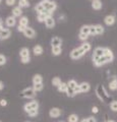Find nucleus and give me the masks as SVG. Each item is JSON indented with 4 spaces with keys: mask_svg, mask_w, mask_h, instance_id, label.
<instances>
[{
    "mask_svg": "<svg viewBox=\"0 0 117 122\" xmlns=\"http://www.w3.org/2000/svg\"><path fill=\"white\" fill-rule=\"evenodd\" d=\"M66 96L67 97H69V98H73L74 96H76V93H75V90H73V89H71V87H69L68 86V89H67V91H66Z\"/></svg>",
    "mask_w": 117,
    "mask_h": 122,
    "instance_id": "obj_31",
    "label": "nucleus"
},
{
    "mask_svg": "<svg viewBox=\"0 0 117 122\" xmlns=\"http://www.w3.org/2000/svg\"><path fill=\"white\" fill-rule=\"evenodd\" d=\"M16 0H5V3L7 6H13L14 4H15Z\"/></svg>",
    "mask_w": 117,
    "mask_h": 122,
    "instance_id": "obj_43",
    "label": "nucleus"
},
{
    "mask_svg": "<svg viewBox=\"0 0 117 122\" xmlns=\"http://www.w3.org/2000/svg\"><path fill=\"white\" fill-rule=\"evenodd\" d=\"M35 109H39V102L37 100H32L31 102H28L24 105V110L25 113L32 111V110H35Z\"/></svg>",
    "mask_w": 117,
    "mask_h": 122,
    "instance_id": "obj_5",
    "label": "nucleus"
},
{
    "mask_svg": "<svg viewBox=\"0 0 117 122\" xmlns=\"http://www.w3.org/2000/svg\"><path fill=\"white\" fill-rule=\"evenodd\" d=\"M33 85H37V83H42L43 82V76L41 74H35L32 78Z\"/></svg>",
    "mask_w": 117,
    "mask_h": 122,
    "instance_id": "obj_19",
    "label": "nucleus"
},
{
    "mask_svg": "<svg viewBox=\"0 0 117 122\" xmlns=\"http://www.w3.org/2000/svg\"><path fill=\"white\" fill-rule=\"evenodd\" d=\"M0 105H1L2 107L6 106V105H7V101H6V100H4V99H2V100L0 101Z\"/></svg>",
    "mask_w": 117,
    "mask_h": 122,
    "instance_id": "obj_46",
    "label": "nucleus"
},
{
    "mask_svg": "<svg viewBox=\"0 0 117 122\" xmlns=\"http://www.w3.org/2000/svg\"><path fill=\"white\" fill-rule=\"evenodd\" d=\"M2 25H3V20H1V18H0V29H2V28H3Z\"/></svg>",
    "mask_w": 117,
    "mask_h": 122,
    "instance_id": "obj_50",
    "label": "nucleus"
},
{
    "mask_svg": "<svg viewBox=\"0 0 117 122\" xmlns=\"http://www.w3.org/2000/svg\"><path fill=\"white\" fill-rule=\"evenodd\" d=\"M115 16L114 15H112V14H109L107 15V16H105L104 18V22H105V25H113L115 24Z\"/></svg>",
    "mask_w": 117,
    "mask_h": 122,
    "instance_id": "obj_15",
    "label": "nucleus"
},
{
    "mask_svg": "<svg viewBox=\"0 0 117 122\" xmlns=\"http://www.w3.org/2000/svg\"><path fill=\"white\" fill-rule=\"evenodd\" d=\"M5 25L8 26V28H12L16 25V20L15 17L12 16V15H10V16H7L6 20H5Z\"/></svg>",
    "mask_w": 117,
    "mask_h": 122,
    "instance_id": "obj_14",
    "label": "nucleus"
},
{
    "mask_svg": "<svg viewBox=\"0 0 117 122\" xmlns=\"http://www.w3.org/2000/svg\"><path fill=\"white\" fill-rule=\"evenodd\" d=\"M61 78L58 77V76H55V77H53V79H52V86H59L60 85H61Z\"/></svg>",
    "mask_w": 117,
    "mask_h": 122,
    "instance_id": "obj_29",
    "label": "nucleus"
},
{
    "mask_svg": "<svg viewBox=\"0 0 117 122\" xmlns=\"http://www.w3.org/2000/svg\"><path fill=\"white\" fill-rule=\"evenodd\" d=\"M51 13L50 12H48L47 10H44L43 12H41V13H38V15H37V20H38V21L39 22H45V20H47V17H49V16H51Z\"/></svg>",
    "mask_w": 117,
    "mask_h": 122,
    "instance_id": "obj_9",
    "label": "nucleus"
},
{
    "mask_svg": "<svg viewBox=\"0 0 117 122\" xmlns=\"http://www.w3.org/2000/svg\"><path fill=\"white\" fill-rule=\"evenodd\" d=\"M30 61H31V56H29V57H22V58H20V62L22 64H28V63H30Z\"/></svg>",
    "mask_w": 117,
    "mask_h": 122,
    "instance_id": "obj_41",
    "label": "nucleus"
},
{
    "mask_svg": "<svg viewBox=\"0 0 117 122\" xmlns=\"http://www.w3.org/2000/svg\"><path fill=\"white\" fill-rule=\"evenodd\" d=\"M67 89H68V86H67V82H61V85L59 86H57V90L59 93H66Z\"/></svg>",
    "mask_w": 117,
    "mask_h": 122,
    "instance_id": "obj_22",
    "label": "nucleus"
},
{
    "mask_svg": "<svg viewBox=\"0 0 117 122\" xmlns=\"http://www.w3.org/2000/svg\"><path fill=\"white\" fill-rule=\"evenodd\" d=\"M56 9H57V4H56V2L55 1H51V3L49 4V6L47 7L46 10L48 11V12H50L52 14Z\"/></svg>",
    "mask_w": 117,
    "mask_h": 122,
    "instance_id": "obj_20",
    "label": "nucleus"
},
{
    "mask_svg": "<svg viewBox=\"0 0 117 122\" xmlns=\"http://www.w3.org/2000/svg\"><path fill=\"white\" fill-rule=\"evenodd\" d=\"M67 86H68L69 87H71V89L75 90L78 86V83L76 82V81H74V79H70V81H68V82H67Z\"/></svg>",
    "mask_w": 117,
    "mask_h": 122,
    "instance_id": "obj_33",
    "label": "nucleus"
},
{
    "mask_svg": "<svg viewBox=\"0 0 117 122\" xmlns=\"http://www.w3.org/2000/svg\"><path fill=\"white\" fill-rule=\"evenodd\" d=\"M27 28H28V26H24V25H17V30L24 34V32L25 30V29H27Z\"/></svg>",
    "mask_w": 117,
    "mask_h": 122,
    "instance_id": "obj_44",
    "label": "nucleus"
},
{
    "mask_svg": "<svg viewBox=\"0 0 117 122\" xmlns=\"http://www.w3.org/2000/svg\"><path fill=\"white\" fill-rule=\"evenodd\" d=\"M61 115V109L58 107H53L49 110V116L51 118H58Z\"/></svg>",
    "mask_w": 117,
    "mask_h": 122,
    "instance_id": "obj_8",
    "label": "nucleus"
},
{
    "mask_svg": "<svg viewBox=\"0 0 117 122\" xmlns=\"http://www.w3.org/2000/svg\"><path fill=\"white\" fill-rule=\"evenodd\" d=\"M22 14V8H20V6H15L12 9V16L14 17H21Z\"/></svg>",
    "mask_w": 117,
    "mask_h": 122,
    "instance_id": "obj_17",
    "label": "nucleus"
},
{
    "mask_svg": "<svg viewBox=\"0 0 117 122\" xmlns=\"http://www.w3.org/2000/svg\"><path fill=\"white\" fill-rule=\"evenodd\" d=\"M35 10L37 11L38 13H41V12H43V11L45 10V8L43 7V5L41 4V3L39 2L38 4H36V6H35Z\"/></svg>",
    "mask_w": 117,
    "mask_h": 122,
    "instance_id": "obj_35",
    "label": "nucleus"
},
{
    "mask_svg": "<svg viewBox=\"0 0 117 122\" xmlns=\"http://www.w3.org/2000/svg\"><path fill=\"white\" fill-rule=\"evenodd\" d=\"M24 35H25V37H27L28 39H34L35 36H36V32H35V30H34L33 28L28 26V28L25 29V30L24 32Z\"/></svg>",
    "mask_w": 117,
    "mask_h": 122,
    "instance_id": "obj_11",
    "label": "nucleus"
},
{
    "mask_svg": "<svg viewBox=\"0 0 117 122\" xmlns=\"http://www.w3.org/2000/svg\"><path fill=\"white\" fill-rule=\"evenodd\" d=\"M105 122H116V121H114V120H106Z\"/></svg>",
    "mask_w": 117,
    "mask_h": 122,
    "instance_id": "obj_51",
    "label": "nucleus"
},
{
    "mask_svg": "<svg viewBox=\"0 0 117 122\" xmlns=\"http://www.w3.org/2000/svg\"><path fill=\"white\" fill-rule=\"evenodd\" d=\"M95 26H96V34L97 35H102V34H104L105 29L102 25H95Z\"/></svg>",
    "mask_w": 117,
    "mask_h": 122,
    "instance_id": "obj_30",
    "label": "nucleus"
},
{
    "mask_svg": "<svg viewBox=\"0 0 117 122\" xmlns=\"http://www.w3.org/2000/svg\"><path fill=\"white\" fill-rule=\"evenodd\" d=\"M55 25H56V21H55L54 17L52 16V15L47 17V20H45V25H46L47 29H53L55 26Z\"/></svg>",
    "mask_w": 117,
    "mask_h": 122,
    "instance_id": "obj_12",
    "label": "nucleus"
},
{
    "mask_svg": "<svg viewBox=\"0 0 117 122\" xmlns=\"http://www.w3.org/2000/svg\"><path fill=\"white\" fill-rule=\"evenodd\" d=\"M85 54H86L85 50L80 46V47L74 48L73 50H71V52H70V58L73 59V60H77V59L81 58V57L84 56Z\"/></svg>",
    "mask_w": 117,
    "mask_h": 122,
    "instance_id": "obj_4",
    "label": "nucleus"
},
{
    "mask_svg": "<svg viewBox=\"0 0 117 122\" xmlns=\"http://www.w3.org/2000/svg\"><path fill=\"white\" fill-rule=\"evenodd\" d=\"M18 6H20V8H27V7H30L29 0H18Z\"/></svg>",
    "mask_w": 117,
    "mask_h": 122,
    "instance_id": "obj_25",
    "label": "nucleus"
},
{
    "mask_svg": "<svg viewBox=\"0 0 117 122\" xmlns=\"http://www.w3.org/2000/svg\"><path fill=\"white\" fill-rule=\"evenodd\" d=\"M3 89H4V83L2 81H0V91H2Z\"/></svg>",
    "mask_w": 117,
    "mask_h": 122,
    "instance_id": "obj_48",
    "label": "nucleus"
},
{
    "mask_svg": "<svg viewBox=\"0 0 117 122\" xmlns=\"http://www.w3.org/2000/svg\"><path fill=\"white\" fill-rule=\"evenodd\" d=\"M92 112H93L94 114L99 113V108H98V107H96V106H93V107H92Z\"/></svg>",
    "mask_w": 117,
    "mask_h": 122,
    "instance_id": "obj_45",
    "label": "nucleus"
},
{
    "mask_svg": "<svg viewBox=\"0 0 117 122\" xmlns=\"http://www.w3.org/2000/svg\"><path fill=\"white\" fill-rule=\"evenodd\" d=\"M5 63H6V57L3 54H0V66L4 65Z\"/></svg>",
    "mask_w": 117,
    "mask_h": 122,
    "instance_id": "obj_42",
    "label": "nucleus"
},
{
    "mask_svg": "<svg viewBox=\"0 0 117 122\" xmlns=\"http://www.w3.org/2000/svg\"><path fill=\"white\" fill-rule=\"evenodd\" d=\"M40 3L43 5V7L45 8V10H46V9H47V7L49 6V4L51 3V0H41Z\"/></svg>",
    "mask_w": 117,
    "mask_h": 122,
    "instance_id": "obj_39",
    "label": "nucleus"
},
{
    "mask_svg": "<svg viewBox=\"0 0 117 122\" xmlns=\"http://www.w3.org/2000/svg\"><path fill=\"white\" fill-rule=\"evenodd\" d=\"M33 87H34V90H35L37 93L38 92H41V91H43L44 89V83H37V85H33Z\"/></svg>",
    "mask_w": 117,
    "mask_h": 122,
    "instance_id": "obj_34",
    "label": "nucleus"
},
{
    "mask_svg": "<svg viewBox=\"0 0 117 122\" xmlns=\"http://www.w3.org/2000/svg\"><path fill=\"white\" fill-rule=\"evenodd\" d=\"M113 60H114V54H113V52L109 48L105 47L104 56L100 57L97 61H95V62H93V63H94V65H95L96 67H101V66H103V65H105V64H107V63L113 62Z\"/></svg>",
    "mask_w": 117,
    "mask_h": 122,
    "instance_id": "obj_1",
    "label": "nucleus"
},
{
    "mask_svg": "<svg viewBox=\"0 0 117 122\" xmlns=\"http://www.w3.org/2000/svg\"><path fill=\"white\" fill-rule=\"evenodd\" d=\"M81 122H89V118H84L81 120Z\"/></svg>",
    "mask_w": 117,
    "mask_h": 122,
    "instance_id": "obj_49",
    "label": "nucleus"
},
{
    "mask_svg": "<svg viewBox=\"0 0 117 122\" xmlns=\"http://www.w3.org/2000/svg\"><path fill=\"white\" fill-rule=\"evenodd\" d=\"M109 89L111 91H116L117 90V78H113L112 81L109 82Z\"/></svg>",
    "mask_w": 117,
    "mask_h": 122,
    "instance_id": "obj_26",
    "label": "nucleus"
},
{
    "mask_svg": "<svg viewBox=\"0 0 117 122\" xmlns=\"http://www.w3.org/2000/svg\"><path fill=\"white\" fill-rule=\"evenodd\" d=\"M88 38H89V35H86V34H81V33L78 34V39H80L81 41L86 42V40H88Z\"/></svg>",
    "mask_w": 117,
    "mask_h": 122,
    "instance_id": "obj_40",
    "label": "nucleus"
},
{
    "mask_svg": "<svg viewBox=\"0 0 117 122\" xmlns=\"http://www.w3.org/2000/svg\"><path fill=\"white\" fill-rule=\"evenodd\" d=\"M78 120H80V118H78V116L74 113L70 114V115L67 117V121L68 122H78Z\"/></svg>",
    "mask_w": 117,
    "mask_h": 122,
    "instance_id": "obj_27",
    "label": "nucleus"
},
{
    "mask_svg": "<svg viewBox=\"0 0 117 122\" xmlns=\"http://www.w3.org/2000/svg\"><path fill=\"white\" fill-rule=\"evenodd\" d=\"M0 3H1V0H0Z\"/></svg>",
    "mask_w": 117,
    "mask_h": 122,
    "instance_id": "obj_54",
    "label": "nucleus"
},
{
    "mask_svg": "<svg viewBox=\"0 0 117 122\" xmlns=\"http://www.w3.org/2000/svg\"><path fill=\"white\" fill-rule=\"evenodd\" d=\"M80 33L81 34H86V35L90 36V25H84L80 29Z\"/></svg>",
    "mask_w": 117,
    "mask_h": 122,
    "instance_id": "obj_24",
    "label": "nucleus"
},
{
    "mask_svg": "<svg viewBox=\"0 0 117 122\" xmlns=\"http://www.w3.org/2000/svg\"><path fill=\"white\" fill-rule=\"evenodd\" d=\"M30 117H36L38 114H39V109H35V110H32V111H30L27 113Z\"/></svg>",
    "mask_w": 117,
    "mask_h": 122,
    "instance_id": "obj_37",
    "label": "nucleus"
},
{
    "mask_svg": "<svg viewBox=\"0 0 117 122\" xmlns=\"http://www.w3.org/2000/svg\"><path fill=\"white\" fill-rule=\"evenodd\" d=\"M0 122H2V121H1V120H0Z\"/></svg>",
    "mask_w": 117,
    "mask_h": 122,
    "instance_id": "obj_55",
    "label": "nucleus"
},
{
    "mask_svg": "<svg viewBox=\"0 0 117 122\" xmlns=\"http://www.w3.org/2000/svg\"><path fill=\"white\" fill-rule=\"evenodd\" d=\"M90 35L91 36H97L95 25H90Z\"/></svg>",
    "mask_w": 117,
    "mask_h": 122,
    "instance_id": "obj_38",
    "label": "nucleus"
},
{
    "mask_svg": "<svg viewBox=\"0 0 117 122\" xmlns=\"http://www.w3.org/2000/svg\"><path fill=\"white\" fill-rule=\"evenodd\" d=\"M20 58H22V57H29L30 56V49L27 47L21 48L20 51Z\"/></svg>",
    "mask_w": 117,
    "mask_h": 122,
    "instance_id": "obj_21",
    "label": "nucleus"
},
{
    "mask_svg": "<svg viewBox=\"0 0 117 122\" xmlns=\"http://www.w3.org/2000/svg\"><path fill=\"white\" fill-rule=\"evenodd\" d=\"M91 1H94V0H91Z\"/></svg>",
    "mask_w": 117,
    "mask_h": 122,
    "instance_id": "obj_53",
    "label": "nucleus"
},
{
    "mask_svg": "<svg viewBox=\"0 0 117 122\" xmlns=\"http://www.w3.org/2000/svg\"><path fill=\"white\" fill-rule=\"evenodd\" d=\"M81 47L84 49L86 53H88V52L91 50V49H92V45H91L90 43H88V42H85L84 44H81Z\"/></svg>",
    "mask_w": 117,
    "mask_h": 122,
    "instance_id": "obj_32",
    "label": "nucleus"
},
{
    "mask_svg": "<svg viewBox=\"0 0 117 122\" xmlns=\"http://www.w3.org/2000/svg\"><path fill=\"white\" fill-rule=\"evenodd\" d=\"M43 51H44V49L43 47L41 45H36L35 47L33 48V53L35 54L36 56H40V55H42L43 54Z\"/></svg>",
    "mask_w": 117,
    "mask_h": 122,
    "instance_id": "obj_18",
    "label": "nucleus"
},
{
    "mask_svg": "<svg viewBox=\"0 0 117 122\" xmlns=\"http://www.w3.org/2000/svg\"><path fill=\"white\" fill-rule=\"evenodd\" d=\"M52 47H61L62 45V39L59 37H53L50 41Z\"/></svg>",
    "mask_w": 117,
    "mask_h": 122,
    "instance_id": "obj_13",
    "label": "nucleus"
},
{
    "mask_svg": "<svg viewBox=\"0 0 117 122\" xmlns=\"http://www.w3.org/2000/svg\"><path fill=\"white\" fill-rule=\"evenodd\" d=\"M103 7V3L101 0H94L92 1V8L94 10H100Z\"/></svg>",
    "mask_w": 117,
    "mask_h": 122,
    "instance_id": "obj_16",
    "label": "nucleus"
},
{
    "mask_svg": "<svg viewBox=\"0 0 117 122\" xmlns=\"http://www.w3.org/2000/svg\"><path fill=\"white\" fill-rule=\"evenodd\" d=\"M60 122H63V121H60Z\"/></svg>",
    "mask_w": 117,
    "mask_h": 122,
    "instance_id": "obj_56",
    "label": "nucleus"
},
{
    "mask_svg": "<svg viewBox=\"0 0 117 122\" xmlns=\"http://www.w3.org/2000/svg\"><path fill=\"white\" fill-rule=\"evenodd\" d=\"M88 118H89V122H97V120H96L95 117L90 116V117H88Z\"/></svg>",
    "mask_w": 117,
    "mask_h": 122,
    "instance_id": "obj_47",
    "label": "nucleus"
},
{
    "mask_svg": "<svg viewBox=\"0 0 117 122\" xmlns=\"http://www.w3.org/2000/svg\"><path fill=\"white\" fill-rule=\"evenodd\" d=\"M104 53H105V47H97L94 49V52H93V55H92V59H93V62H95L100 57L104 56Z\"/></svg>",
    "mask_w": 117,
    "mask_h": 122,
    "instance_id": "obj_7",
    "label": "nucleus"
},
{
    "mask_svg": "<svg viewBox=\"0 0 117 122\" xmlns=\"http://www.w3.org/2000/svg\"><path fill=\"white\" fill-rule=\"evenodd\" d=\"M11 35V32L9 29H0V40H7Z\"/></svg>",
    "mask_w": 117,
    "mask_h": 122,
    "instance_id": "obj_10",
    "label": "nucleus"
},
{
    "mask_svg": "<svg viewBox=\"0 0 117 122\" xmlns=\"http://www.w3.org/2000/svg\"><path fill=\"white\" fill-rule=\"evenodd\" d=\"M18 25H21L24 26H28L29 25V18L27 16H21L20 20H18Z\"/></svg>",
    "mask_w": 117,
    "mask_h": 122,
    "instance_id": "obj_28",
    "label": "nucleus"
},
{
    "mask_svg": "<svg viewBox=\"0 0 117 122\" xmlns=\"http://www.w3.org/2000/svg\"><path fill=\"white\" fill-rule=\"evenodd\" d=\"M25 122H31V121H25Z\"/></svg>",
    "mask_w": 117,
    "mask_h": 122,
    "instance_id": "obj_52",
    "label": "nucleus"
},
{
    "mask_svg": "<svg viewBox=\"0 0 117 122\" xmlns=\"http://www.w3.org/2000/svg\"><path fill=\"white\" fill-rule=\"evenodd\" d=\"M96 93H97V96L98 98L100 99L102 102H107V100L110 99V96H109V94L106 92V90L104 89L103 86H98L97 89H96Z\"/></svg>",
    "mask_w": 117,
    "mask_h": 122,
    "instance_id": "obj_2",
    "label": "nucleus"
},
{
    "mask_svg": "<svg viewBox=\"0 0 117 122\" xmlns=\"http://www.w3.org/2000/svg\"><path fill=\"white\" fill-rule=\"evenodd\" d=\"M36 96H37V92L34 90L33 86L25 87L20 93V97L24 99H35Z\"/></svg>",
    "mask_w": 117,
    "mask_h": 122,
    "instance_id": "obj_3",
    "label": "nucleus"
},
{
    "mask_svg": "<svg viewBox=\"0 0 117 122\" xmlns=\"http://www.w3.org/2000/svg\"><path fill=\"white\" fill-rule=\"evenodd\" d=\"M110 109L113 112H117V101L114 100L110 103Z\"/></svg>",
    "mask_w": 117,
    "mask_h": 122,
    "instance_id": "obj_36",
    "label": "nucleus"
},
{
    "mask_svg": "<svg viewBox=\"0 0 117 122\" xmlns=\"http://www.w3.org/2000/svg\"><path fill=\"white\" fill-rule=\"evenodd\" d=\"M51 52H52V55H54V56H59V55L62 53V48H61V47H52Z\"/></svg>",
    "mask_w": 117,
    "mask_h": 122,
    "instance_id": "obj_23",
    "label": "nucleus"
},
{
    "mask_svg": "<svg viewBox=\"0 0 117 122\" xmlns=\"http://www.w3.org/2000/svg\"><path fill=\"white\" fill-rule=\"evenodd\" d=\"M90 90H91V85L90 83L86 82V81H82L77 86L76 89H75V93H76V95L77 94H81V93H88Z\"/></svg>",
    "mask_w": 117,
    "mask_h": 122,
    "instance_id": "obj_6",
    "label": "nucleus"
}]
</instances>
